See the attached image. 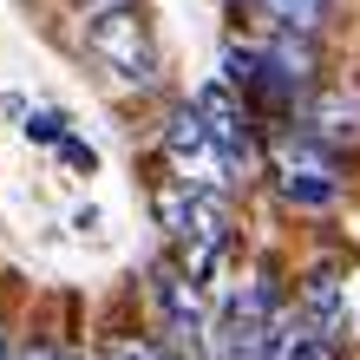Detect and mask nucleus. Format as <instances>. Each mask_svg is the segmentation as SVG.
Wrapping results in <instances>:
<instances>
[{"instance_id": "obj_1", "label": "nucleus", "mask_w": 360, "mask_h": 360, "mask_svg": "<svg viewBox=\"0 0 360 360\" xmlns=\"http://www.w3.org/2000/svg\"><path fill=\"white\" fill-rule=\"evenodd\" d=\"M86 53L118 79V86H151V79H158L151 13H144L138 0H124V7H105V13H86Z\"/></svg>"}, {"instance_id": "obj_2", "label": "nucleus", "mask_w": 360, "mask_h": 360, "mask_svg": "<svg viewBox=\"0 0 360 360\" xmlns=\"http://www.w3.org/2000/svg\"><path fill=\"white\" fill-rule=\"evenodd\" d=\"M282 288L275 282H243L217 314V354L223 360H269V341L282 328Z\"/></svg>"}, {"instance_id": "obj_3", "label": "nucleus", "mask_w": 360, "mask_h": 360, "mask_svg": "<svg viewBox=\"0 0 360 360\" xmlns=\"http://www.w3.org/2000/svg\"><path fill=\"white\" fill-rule=\"evenodd\" d=\"M164 158H171V177H177V184L210 190V197H229V177H236V164H229V158H223V144L210 138V124L197 118V105L171 112V124H164Z\"/></svg>"}, {"instance_id": "obj_4", "label": "nucleus", "mask_w": 360, "mask_h": 360, "mask_svg": "<svg viewBox=\"0 0 360 360\" xmlns=\"http://www.w3.org/2000/svg\"><path fill=\"white\" fill-rule=\"evenodd\" d=\"M275 184H282V197L295 210H328L341 197V164L308 131H288V138H275Z\"/></svg>"}, {"instance_id": "obj_5", "label": "nucleus", "mask_w": 360, "mask_h": 360, "mask_svg": "<svg viewBox=\"0 0 360 360\" xmlns=\"http://www.w3.org/2000/svg\"><path fill=\"white\" fill-rule=\"evenodd\" d=\"M190 105H197V118L210 124V138L223 144V158L243 171V164H249V151H256V131H249V105L236 98V86H229V79H203Z\"/></svg>"}, {"instance_id": "obj_6", "label": "nucleus", "mask_w": 360, "mask_h": 360, "mask_svg": "<svg viewBox=\"0 0 360 360\" xmlns=\"http://www.w3.org/2000/svg\"><path fill=\"white\" fill-rule=\"evenodd\" d=\"M302 131L314 144H328V151H354L360 144V86H328L302 105Z\"/></svg>"}, {"instance_id": "obj_7", "label": "nucleus", "mask_w": 360, "mask_h": 360, "mask_svg": "<svg viewBox=\"0 0 360 360\" xmlns=\"http://www.w3.org/2000/svg\"><path fill=\"white\" fill-rule=\"evenodd\" d=\"M302 314L328 334V341H347V282L334 269H314L302 282Z\"/></svg>"}, {"instance_id": "obj_8", "label": "nucleus", "mask_w": 360, "mask_h": 360, "mask_svg": "<svg viewBox=\"0 0 360 360\" xmlns=\"http://www.w3.org/2000/svg\"><path fill=\"white\" fill-rule=\"evenodd\" d=\"M334 354H341V341H328L302 308H288L282 328H275V341H269V360H334Z\"/></svg>"}, {"instance_id": "obj_9", "label": "nucleus", "mask_w": 360, "mask_h": 360, "mask_svg": "<svg viewBox=\"0 0 360 360\" xmlns=\"http://www.w3.org/2000/svg\"><path fill=\"white\" fill-rule=\"evenodd\" d=\"M256 20H269L275 33H302V39H314L334 20V0H243Z\"/></svg>"}, {"instance_id": "obj_10", "label": "nucleus", "mask_w": 360, "mask_h": 360, "mask_svg": "<svg viewBox=\"0 0 360 360\" xmlns=\"http://www.w3.org/2000/svg\"><path fill=\"white\" fill-rule=\"evenodd\" d=\"M27 138H39V144H66V118H59V112H33V118H27Z\"/></svg>"}, {"instance_id": "obj_11", "label": "nucleus", "mask_w": 360, "mask_h": 360, "mask_svg": "<svg viewBox=\"0 0 360 360\" xmlns=\"http://www.w3.org/2000/svg\"><path fill=\"white\" fill-rule=\"evenodd\" d=\"M112 360H171V354L151 347V341H124V347H112Z\"/></svg>"}, {"instance_id": "obj_12", "label": "nucleus", "mask_w": 360, "mask_h": 360, "mask_svg": "<svg viewBox=\"0 0 360 360\" xmlns=\"http://www.w3.org/2000/svg\"><path fill=\"white\" fill-rule=\"evenodd\" d=\"M20 360H66V347H46V341H33V347L20 354Z\"/></svg>"}, {"instance_id": "obj_13", "label": "nucleus", "mask_w": 360, "mask_h": 360, "mask_svg": "<svg viewBox=\"0 0 360 360\" xmlns=\"http://www.w3.org/2000/svg\"><path fill=\"white\" fill-rule=\"evenodd\" d=\"M79 13H105V7H124V0H72Z\"/></svg>"}, {"instance_id": "obj_14", "label": "nucleus", "mask_w": 360, "mask_h": 360, "mask_svg": "<svg viewBox=\"0 0 360 360\" xmlns=\"http://www.w3.org/2000/svg\"><path fill=\"white\" fill-rule=\"evenodd\" d=\"M0 360H13V354H7V341H0Z\"/></svg>"}]
</instances>
